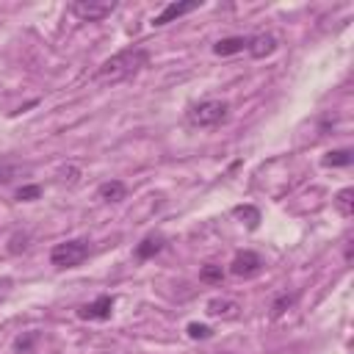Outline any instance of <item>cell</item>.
I'll return each instance as SVG.
<instances>
[{"label": "cell", "instance_id": "d6986e66", "mask_svg": "<svg viewBox=\"0 0 354 354\" xmlns=\"http://www.w3.org/2000/svg\"><path fill=\"white\" fill-rule=\"evenodd\" d=\"M41 194H44V188H41L39 183H25V185H19V188L14 191V199H17V202H36Z\"/></svg>", "mask_w": 354, "mask_h": 354}, {"label": "cell", "instance_id": "30bf717a", "mask_svg": "<svg viewBox=\"0 0 354 354\" xmlns=\"http://www.w3.org/2000/svg\"><path fill=\"white\" fill-rule=\"evenodd\" d=\"M277 47H279V41H277L274 33H249V47H246V53H249L252 58H266V55L277 53Z\"/></svg>", "mask_w": 354, "mask_h": 354}, {"label": "cell", "instance_id": "5bb4252c", "mask_svg": "<svg viewBox=\"0 0 354 354\" xmlns=\"http://www.w3.org/2000/svg\"><path fill=\"white\" fill-rule=\"evenodd\" d=\"M351 160H354V152H351L348 147L329 149V152L321 158V163H324L326 169H343V166H351Z\"/></svg>", "mask_w": 354, "mask_h": 354}, {"label": "cell", "instance_id": "8992f818", "mask_svg": "<svg viewBox=\"0 0 354 354\" xmlns=\"http://www.w3.org/2000/svg\"><path fill=\"white\" fill-rule=\"evenodd\" d=\"M113 307H116V296L100 293L97 299H91V301L77 307V318L80 321H108L113 315Z\"/></svg>", "mask_w": 354, "mask_h": 354}, {"label": "cell", "instance_id": "e0dca14e", "mask_svg": "<svg viewBox=\"0 0 354 354\" xmlns=\"http://www.w3.org/2000/svg\"><path fill=\"white\" fill-rule=\"evenodd\" d=\"M232 216H235V218H243L249 230H257V227H260V210H257L254 205H235V207H232Z\"/></svg>", "mask_w": 354, "mask_h": 354}, {"label": "cell", "instance_id": "3957f363", "mask_svg": "<svg viewBox=\"0 0 354 354\" xmlns=\"http://www.w3.org/2000/svg\"><path fill=\"white\" fill-rule=\"evenodd\" d=\"M88 254H91V241L88 238H69V241H61L50 249V263L55 268H75Z\"/></svg>", "mask_w": 354, "mask_h": 354}, {"label": "cell", "instance_id": "5b68a950", "mask_svg": "<svg viewBox=\"0 0 354 354\" xmlns=\"http://www.w3.org/2000/svg\"><path fill=\"white\" fill-rule=\"evenodd\" d=\"M263 257L254 252V249H241L235 252V257L230 260V274L232 277H243V279H252L263 271Z\"/></svg>", "mask_w": 354, "mask_h": 354}, {"label": "cell", "instance_id": "603a6c76", "mask_svg": "<svg viewBox=\"0 0 354 354\" xmlns=\"http://www.w3.org/2000/svg\"><path fill=\"white\" fill-rule=\"evenodd\" d=\"M77 177H80L77 166H66V169H61V171H58V183H61V185H75V183H77Z\"/></svg>", "mask_w": 354, "mask_h": 354}, {"label": "cell", "instance_id": "44dd1931", "mask_svg": "<svg viewBox=\"0 0 354 354\" xmlns=\"http://www.w3.org/2000/svg\"><path fill=\"white\" fill-rule=\"evenodd\" d=\"M199 279H202V282L216 285V282H221V279H224V268H221L218 263H205V266L199 268Z\"/></svg>", "mask_w": 354, "mask_h": 354}, {"label": "cell", "instance_id": "277c9868", "mask_svg": "<svg viewBox=\"0 0 354 354\" xmlns=\"http://www.w3.org/2000/svg\"><path fill=\"white\" fill-rule=\"evenodd\" d=\"M116 0H75L66 6V11L80 22H102L116 11Z\"/></svg>", "mask_w": 354, "mask_h": 354}, {"label": "cell", "instance_id": "ffe728a7", "mask_svg": "<svg viewBox=\"0 0 354 354\" xmlns=\"http://www.w3.org/2000/svg\"><path fill=\"white\" fill-rule=\"evenodd\" d=\"M30 249V232L25 230H17L11 238H8V254H22Z\"/></svg>", "mask_w": 354, "mask_h": 354}, {"label": "cell", "instance_id": "7a4b0ae2", "mask_svg": "<svg viewBox=\"0 0 354 354\" xmlns=\"http://www.w3.org/2000/svg\"><path fill=\"white\" fill-rule=\"evenodd\" d=\"M185 119L191 127L207 130V127H221L230 119V102L227 100H199L188 105Z\"/></svg>", "mask_w": 354, "mask_h": 354}, {"label": "cell", "instance_id": "2e32d148", "mask_svg": "<svg viewBox=\"0 0 354 354\" xmlns=\"http://www.w3.org/2000/svg\"><path fill=\"white\" fill-rule=\"evenodd\" d=\"M296 299H299V293H288V290H282V293H277L274 296V301H271V318H279L282 313H288L293 304H296Z\"/></svg>", "mask_w": 354, "mask_h": 354}, {"label": "cell", "instance_id": "ba28073f", "mask_svg": "<svg viewBox=\"0 0 354 354\" xmlns=\"http://www.w3.org/2000/svg\"><path fill=\"white\" fill-rule=\"evenodd\" d=\"M166 246H169V238H166L163 232H149V235H144V238L136 243L133 257H136L138 263H147V260H152L155 254H160Z\"/></svg>", "mask_w": 354, "mask_h": 354}, {"label": "cell", "instance_id": "4fadbf2b", "mask_svg": "<svg viewBox=\"0 0 354 354\" xmlns=\"http://www.w3.org/2000/svg\"><path fill=\"white\" fill-rule=\"evenodd\" d=\"M127 196V185L122 180H105L97 185V199L102 202H122Z\"/></svg>", "mask_w": 354, "mask_h": 354}, {"label": "cell", "instance_id": "ac0fdd59", "mask_svg": "<svg viewBox=\"0 0 354 354\" xmlns=\"http://www.w3.org/2000/svg\"><path fill=\"white\" fill-rule=\"evenodd\" d=\"M39 343V332L30 329V332H22L14 337V351L17 354H33V346Z\"/></svg>", "mask_w": 354, "mask_h": 354}, {"label": "cell", "instance_id": "52a82bcc", "mask_svg": "<svg viewBox=\"0 0 354 354\" xmlns=\"http://www.w3.org/2000/svg\"><path fill=\"white\" fill-rule=\"evenodd\" d=\"M196 8H202V0H174V3H166L163 11L152 17V28H163L169 22H177L180 17H185V14L196 11Z\"/></svg>", "mask_w": 354, "mask_h": 354}, {"label": "cell", "instance_id": "7c38bea8", "mask_svg": "<svg viewBox=\"0 0 354 354\" xmlns=\"http://www.w3.org/2000/svg\"><path fill=\"white\" fill-rule=\"evenodd\" d=\"M246 47H249V33H246V36H224V39H218V41L213 44V55L227 58V55L246 53Z\"/></svg>", "mask_w": 354, "mask_h": 354}, {"label": "cell", "instance_id": "8fae6325", "mask_svg": "<svg viewBox=\"0 0 354 354\" xmlns=\"http://www.w3.org/2000/svg\"><path fill=\"white\" fill-rule=\"evenodd\" d=\"M205 313H207L210 318L232 321V318H238V315H241V304H238V301H232V299H221V296H216V299H210V301H207Z\"/></svg>", "mask_w": 354, "mask_h": 354}, {"label": "cell", "instance_id": "9c48e42d", "mask_svg": "<svg viewBox=\"0 0 354 354\" xmlns=\"http://www.w3.org/2000/svg\"><path fill=\"white\" fill-rule=\"evenodd\" d=\"M33 171V163H25L14 155H0V185H11L19 177H28Z\"/></svg>", "mask_w": 354, "mask_h": 354}, {"label": "cell", "instance_id": "6da1fadb", "mask_svg": "<svg viewBox=\"0 0 354 354\" xmlns=\"http://www.w3.org/2000/svg\"><path fill=\"white\" fill-rule=\"evenodd\" d=\"M149 58H152V55H149L147 47L130 44V47L113 53L111 58H105V61L94 69L91 80H94L97 86H116V83H124V80L136 77L141 69H147V66H149Z\"/></svg>", "mask_w": 354, "mask_h": 354}, {"label": "cell", "instance_id": "7402d4cb", "mask_svg": "<svg viewBox=\"0 0 354 354\" xmlns=\"http://www.w3.org/2000/svg\"><path fill=\"white\" fill-rule=\"evenodd\" d=\"M185 332H188L191 340H210V337H213V329H210L207 324H199V321H191V324L185 326Z\"/></svg>", "mask_w": 354, "mask_h": 354}, {"label": "cell", "instance_id": "cb8c5ba5", "mask_svg": "<svg viewBox=\"0 0 354 354\" xmlns=\"http://www.w3.org/2000/svg\"><path fill=\"white\" fill-rule=\"evenodd\" d=\"M11 290H14V279L11 277H0V304L11 296Z\"/></svg>", "mask_w": 354, "mask_h": 354}, {"label": "cell", "instance_id": "9a60e30c", "mask_svg": "<svg viewBox=\"0 0 354 354\" xmlns=\"http://www.w3.org/2000/svg\"><path fill=\"white\" fill-rule=\"evenodd\" d=\"M335 207L343 218H351L354 216V188H340L335 196Z\"/></svg>", "mask_w": 354, "mask_h": 354}]
</instances>
